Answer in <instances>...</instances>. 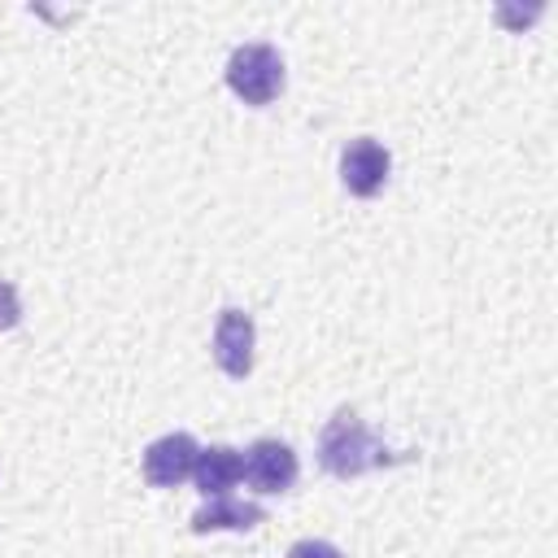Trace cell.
I'll return each mask as SVG.
<instances>
[{
	"instance_id": "8992f818",
	"label": "cell",
	"mask_w": 558,
	"mask_h": 558,
	"mask_svg": "<svg viewBox=\"0 0 558 558\" xmlns=\"http://www.w3.org/2000/svg\"><path fill=\"white\" fill-rule=\"evenodd\" d=\"M301 475V462L292 453V445L283 440H253L248 453H244V480L257 488V493H288Z\"/></svg>"
},
{
	"instance_id": "5b68a950",
	"label": "cell",
	"mask_w": 558,
	"mask_h": 558,
	"mask_svg": "<svg viewBox=\"0 0 558 558\" xmlns=\"http://www.w3.org/2000/svg\"><path fill=\"white\" fill-rule=\"evenodd\" d=\"M196 453H201V445L187 432H166L144 449V480L153 488H174V484L192 480Z\"/></svg>"
},
{
	"instance_id": "6da1fadb",
	"label": "cell",
	"mask_w": 558,
	"mask_h": 558,
	"mask_svg": "<svg viewBox=\"0 0 558 558\" xmlns=\"http://www.w3.org/2000/svg\"><path fill=\"white\" fill-rule=\"evenodd\" d=\"M318 462L336 480H357L375 466H388L392 453L371 436V427L353 410H336L318 436Z\"/></svg>"
},
{
	"instance_id": "277c9868",
	"label": "cell",
	"mask_w": 558,
	"mask_h": 558,
	"mask_svg": "<svg viewBox=\"0 0 558 558\" xmlns=\"http://www.w3.org/2000/svg\"><path fill=\"white\" fill-rule=\"evenodd\" d=\"M253 344H257V331H253V318L235 305H227L214 323V362L222 375L231 379H244L253 371Z\"/></svg>"
},
{
	"instance_id": "30bf717a",
	"label": "cell",
	"mask_w": 558,
	"mask_h": 558,
	"mask_svg": "<svg viewBox=\"0 0 558 558\" xmlns=\"http://www.w3.org/2000/svg\"><path fill=\"white\" fill-rule=\"evenodd\" d=\"M288 558H344L331 541H318V536H305V541H296L292 549H288Z\"/></svg>"
},
{
	"instance_id": "3957f363",
	"label": "cell",
	"mask_w": 558,
	"mask_h": 558,
	"mask_svg": "<svg viewBox=\"0 0 558 558\" xmlns=\"http://www.w3.org/2000/svg\"><path fill=\"white\" fill-rule=\"evenodd\" d=\"M388 170H392V157L379 140L371 135H357L340 148V183L349 196H375L384 183H388Z\"/></svg>"
},
{
	"instance_id": "ba28073f",
	"label": "cell",
	"mask_w": 558,
	"mask_h": 558,
	"mask_svg": "<svg viewBox=\"0 0 558 558\" xmlns=\"http://www.w3.org/2000/svg\"><path fill=\"white\" fill-rule=\"evenodd\" d=\"M266 514H262V506H253V501H235L231 493L227 497H205V506L192 514V532H248V527H257Z\"/></svg>"
},
{
	"instance_id": "52a82bcc",
	"label": "cell",
	"mask_w": 558,
	"mask_h": 558,
	"mask_svg": "<svg viewBox=\"0 0 558 558\" xmlns=\"http://www.w3.org/2000/svg\"><path fill=\"white\" fill-rule=\"evenodd\" d=\"M240 480H244V458H240V449H231V445H209V449L196 453L192 484H196L205 497H227Z\"/></svg>"
},
{
	"instance_id": "7a4b0ae2",
	"label": "cell",
	"mask_w": 558,
	"mask_h": 558,
	"mask_svg": "<svg viewBox=\"0 0 558 558\" xmlns=\"http://www.w3.org/2000/svg\"><path fill=\"white\" fill-rule=\"evenodd\" d=\"M283 57L270 44H240L227 57V87L244 105H270L283 92Z\"/></svg>"
},
{
	"instance_id": "9c48e42d",
	"label": "cell",
	"mask_w": 558,
	"mask_h": 558,
	"mask_svg": "<svg viewBox=\"0 0 558 558\" xmlns=\"http://www.w3.org/2000/svg\"><path fill=\"white\" fill-rule=\"evenodd\" d=\"M17 318H22V301H17V288H13L9 279H0V331L17 327Z\"/></svg>"
}]
</instances>
